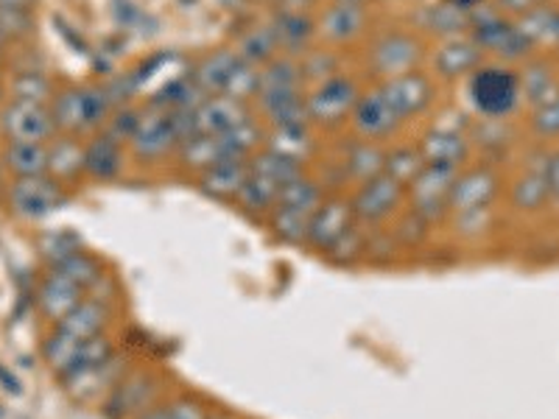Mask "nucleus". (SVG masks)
I'll list each match as a JSON object with an SVG mask.
<instances>
[{"mask_svg":"<svg viewBox=\"0 0 559 419\" xmlns=\"http://www.w3.org/2000/svg\"><path fill=\"white\" fill-rule=\"evenodd\" d=\"M299 68H302V79H311V82L322 84L328 79L338 76V57L333 51H306L299 59Z\"/></svg>","mask_w":559,"mask_h":419,"instance_id":"42","label":"nucleus"},{"mask_svg":"<svg viewBox=\"0 0 559 419\" xmlns=\"http://www.w3.org/2000/svg\"><path fill=\"white\" fill-rule=\"evenodd\" d=\"M238 62V51H216V53H207L204 59H199L197 68H193L191 79L199 89H202L204 96H224L227 93V84L236 73Z\"/></svg>","mask_w":559,"mask_h":419,"instance_id":"28","label":"nucleus"},{"mask_svg":"<svg viewBox=\"0 0 559 419\" xmlns=\"http://www.w3.org/2000/svg\"><path fill=\"white\" fill-rule=\"evenodd\" d=\"M551 202V191L546 182V163L537 171H526L512 184V207L521 213H537Z\"/></svg>","mask_w":559,"mask_h":419,"instance_id":"33","label":"nucleus"},{"mask_svg":"<svg viewBox=\"0 0 559 419\" xmlns=\"http://www.w3.org/2000/svg\"><path fill=\"white\" fill-rule=\"evenodd\" d=\"M154 378L148 372H127L121 381L115 383L112 392L104 400V411L112 419H138L140 414L157 406L154 400Z\"/></svg>","mask_w":559,"mask_h":419,"instance_id":"18","label":"nucleus"},{"mask_svg":"<svg viewBox=\"0 0 559 419\" xmlns=\"http://www.w3.org/2000/svg\"><path fill=\"white\" fill-rule=\"evenodd\" d=\"M272 32L277 37L283 57H297L308 51V43L317 37V20L306 12H277L272 20Z\"/></svg>","mask_w":559,"mask_h":419,"instance_id":"27","label":"nucleus"},{"mask_svg":"<svg viewBox=\"0 0 559 419\" xmlns=\"http://www.w3.org/2000/svg\"><path fill=\"white\" fill-rule=\"evenodd\" d=\"M236 51L243 62H252V64H258V68L269 64L272 59L283 57V53H280L277 37H274V32H272V23H269V26L249 28V32L238 39Z\"/></svg>","mask_w":559,"mask_h":419,"instance_id":"35","label":"nucleus"},{"mask_svg":"<svg viewBox=\"0 0 559 419\" xmlns=\"http://www.w3.org/2000/svg\"><path fill=\"white\" fill-rule=\"evenodd\" d=\"M39 252L48 261V266H59L62 261H68L70 254L82 252V241L70 229H59V232H48V236L39 238Z\"/></svg>","mask_w":559,"mask_h":419,"instance_id":"41","label":"nucleus"},{"mask_svg":"<svg viewBox=\"0 0 559 419\" xmlns=\"http://www.w3.org/2000/svg\"><path fill=\"white\" fill-rule=\"evenodd\" d=\"M64 204H68V193H64L62 182L48 173L14 179L9 188V207L20 218H45L62 210Z\"/></svg>","mask_w":559,"mask_h":419,"instance_id":"13","label":"nucleus"},{"mask_svg":"<svg viewBox=\"0 0 559 419\" xmlns=\"http://www.w3.org/2000/svg\"><path fill=\"white\" fill-rule=\"evenodd\" d=\"M426 28L442 37H459L462 32H471V12H464L453 0H442L437 7L426 9Z\"/></svg>","mask_w":559,"mask_h":419,"instance_id":"38","label":"nucleus"},{"mask_svg":"<svg viewBox=\"0 0 559 419\" xmlns=\"http://www.w3.org/2000/svg\"><path fill=\"white\" fill-rule=\"evenodd\" d=\"M82 344H84L82 338L70 336V333L59 331V327L51 333V336H45L43 358H45V363L51 367V372L59 378V381H62L70 369H73V363H76Z\"/></svg>","mask_w":559,"mask_h":419,"instance_id":"34","label":"nucleus"},{"mask_svg":"<svg viewBox=\"0 0 559 419\" xmlns=\"http://www.w3.org/2000/svg\"><path fill=\"white\" fill-rule=\"evenodd\" d=\"M481 48H478L471 34L467 37H448L433 51V68L442 79H459L471 76L473 70L481 68Z\"/></svg>","mask_w":559,"mask_h":419,"instance_id":"23","label":"nucleus"},{"mask_svg":"<svg viewBox=\"0 0 559 419\" xmlns=\"http://www.w3.org/2000/svg\"><path fill=\"white\" fill-rule=\"evenodd\" d=\"M263 143H266V132L252 118L238 129H229L222 134H191L179 146L177 157L185 168L202 173L210 166L224 163V159H249Z\"/></svg>","mask_w":559,"mask_h":419,"instance_id":"1","label":"nucleus"},{"mask_svg":"<svg viewBox=\"0 0 559 419\" xmlns=\"http://www.w3.org/2000/svg\"><path fill=\"white\" fill-rule=\"evenodd\" d=\"M419 59H423V45L414 34L406 32L381 34L369 48V68L381 82L412 73L417 70Z\"/></svg>","mask_w":559,"mask_h":419,"instance_id":"15","label":"nucleus"},{"mask_svg":"<svg viewBox=\"0 0 559 419\" xmlns=\"http://www.w3.org/2000/svg\"><path fill=\"white\" fill-rule=\"evenodd\" d=\"M7 43V32H3V28H0V45Z\"/></svg>","mask_w":559,"mask_h":419,"instance_id":"51","label":"nucleus"},{"mask_svg":"<svg viewBox=\"0 0 559 419\" xmlns=\"http://www.w3.org/2000/svg\"><path fill=\"white\" fill-rule=\"evenodd\" d=\"M501 7L515 14H526L532 12L534 7H540V0H501Z\"/></svg>","mask_w":559,"mask_h":419,"instance_id":"47","label":"nucleus"},{"mask_svg":"<svg viewBox=\"0 0 559 419\" xmlns=\"http://www.w3.org/2000/svg\"><path fill=\"white\" fill-rule=\"evenodd\" d=\"M0 132L7 134L9 143H48L59 134L48 104L17 98L0 109Z\"/></svg>","mask_w":559,"mask_h":419,"instance_id":"12","label":"nucleus"},{"mask_svg":"<svg viewBox=\"0 0 559 419\" xmlns=\"http://www.w3.org/2000/svg\"><path fill=\"white\" fill-rule=\"evenodd\" d=\"M207 419H236V417H233V414H227V411H210Z\"/></svg>","mask_w":559,"mask_h":419,"instance_id":"50","label":"nucleus"},{"mask_svg":"<svg viewBox=\"0 0 559 419\" xmlns=\"http://www.w3.org/2000/svg\"><path fill=\"white\" fill-rule=\"evenodd\" d=\"M532 129L540 137H559V96L543 107H534Z\"/></svg>","mask_w":559,"mask_h":419,"instance_id":"44","label":"nucleus"},{"mask_svg":"<svg viewBox=\"0 0 559 419\" xmlns=\"http://www.w3.org/2000/svg\"><path fill=\"white\" fill-rule=\"evenodd\" d=\"M109 319H112V306H109V299L96 297V294H87V297H84L82 302H79V306L57 324V327L59 331L70 333V336L87 342V338H96L107 331Z\"/></svg>","mask_w":559,"mask_h":419,"instance_id":"25","label":"nucleus"},{"mask_svg":"<svg viewBox=\"0 0 559 419\" xmlns=\"http://www.w3.org/2000/svg\"><path fill=\"white\" fill-rule=\"evenodd\" d=\"M185 140L182 118L166 107L152 104L140 112V121L129 137V152L138 163H163L168 154H177Z\"/></svg>","mask_w":559,"mask_h":419,"instance_id":"4","label":"nucleus"},{"mask_svg":"<svg viewBox=\"0 0 559 419\" xmlns=\"http://www.w3.org/2000/svg\"><path fill=\"white\" fill-rule=\"evenodd\" d=\"M112 93L104 87H68L57 93L51 101L53 123L59 134H96L107 127V118L112 115Z\"/></svg>","mask_w":559,"mask_h":419,"instance_id":"3","label":"nucleus"},{"mask_svg":"<svg viewBox=\"0 0 559 419\" xmlns=\"http://www.w3.org/2000/svg\"><path fill=\"white\" fill-rule=\"evenodd\" d=\"M3 163L17 179L43 177L48 173V143H9Z\"/></svg>","mask_w":559,"mask_h":419,"instance_id":"32","label":"nucleus"},{"mask_svg":"<svg viewBox=\"0 0 559 419\" xmlns=\"http://www.w3.org/2000/svg\"><path fill=\"white\" fill-rule=\"evenodd\" d=\"M546 182H548V191H551V199L559 202V152L546 157Z\"/></svg>","mask_w":559,"mask_h":419,"instance_id":"46","label":"nucleus"},{"mask_svg":"<svg viewBox=\"0 0 559 419\" xmlns=\"http://www.w3.org/2000/svg\"><path fill=\"white\" fill-rule=\"evenodd\" d=\"M518 79H521V96H526L534 107H543L559 96V82L546 62L526 64V70L518 73Z\"/></svg>","mask_w":559,"mask_h":419,"instance_id":"36","label":"nucleus"},{"mask_svg":"<svg viewBox=\"0 0 559 419\" xmlns=\"http://www.w3.org/2000/svg\"><path fill=\"white\" fill-rule=\"evenodd\" d=\"M467 98L481 118L501 121L521 101V79L503 64H481L471 73Z\"/></svg>","mask_w":559,"mask_h":419,"instance_id":"5","label":"nucleus"},{"mask_svg":"<svg viewBox=\"0 0 559 419\" xmlns=\"http://www.w3.org/2000/svg\"><path fill=\"white\" fill-rule=\"evenodd\" d=\"M51 268H59L62 274H68V277L73 279L76 286H82L87 294L96 291V288L102 286V279H104L102 263H98L93 254L84 252V249H82V252H76V254H70L68 261H62L59 266H51Z\"/></svg>","mask_w":559,"mask_h":419,"instance_id":"39","label":"nucleus"},{"mask_svg":"<svg viewBox=\"0 0 559 419\" xmlns=\"http://www.w3.org/2000/svg\"><path fill=\"white\" fill-rule=\"evenodd\" d=\"M423 166H426V159L419 154V146L386 148V166H383V173H389L392 179L406 184V188L408 182L423 171Z\"/></svg>","mask_w":559,"mask_h":419,"instance_id":"40","label":"nucleus"},{"mask_svg":"<svg viewBox=\"0 0 559 419\" xmlns=\"http://www.w3.org/2000/svg\"><path fill=\"white\" fill-rule=\"evenodd\" d=\"M182 118L185 140L191 134H222L229 129H238L241 123L252 121L249 104L236 101L227 96H210L199 104L193 112H177ZM182 140V143H185Z\"/></svg>","mask_w":559,"mask_h":419,"instance_id":"14","label":"nucleus"},{"mask_svg":"<svg viewBox=\"0 0 559 419\" xmlns=\"http://www.w3.org/2000/svg\"><path fill=\"white\" fill-rule=\"evenodd\" d=\"M0 98H3V84H0Z\"/></svg>","mask_w":559,"mask_h":419,"instance_id":"52","label":"nucleus"},{"mask_svg":"<svg viewBox=\"0 0 559 419\" xmlns=\"http://www.w3.org/2000/svg\"><path fill=\"white\" fill-rule=\"evenodd\" d=\"M364 89L358 82L347 73L328 79L322 84H313L306 93V112L311 127H338V123L349 121V115L356 109L358 98Z\"/></svg>","mask_w":559,"mask_h":419,"instance_id":"7","label":"nucleus"},{"mask_svg":"<svg viewBox=\"0 0 559 419\" xmlns=\"http://www.w3.org/2000/svg\"><path fill=\"white\" fill-rule=\"evenodd\" d=\"M0 7L3 9H28L32 7V0H0Z\"/></svg>","mask_w":559,"mask_h":419,"instance_id":"49","label":"nucleus"},{"mask_svg":"<svg viewBox=\"0 0 559 419\" xmlns=\"http://www.w3.org/2000/svg\"><path fill=\"white\" fill-rule=\"evenodd\" d=\"M459 177V168L445 166H423V171L408 182L406 202L408 213L419 216L426 224H437L448 218V202H451L453 182Z\"/></svg>","mask_w":559,"mask_h":419,"instance_id":"8","label":"nucleus"},{"mask_svg":"<svg viewBox=\"0 0 559 419\" xmlns=\"http://www.w3.org/2000/svg\"><path fill=\"white\" fill-rule=\"evenodd\" d=\"M138 419H174V417H171V411H168L166 403H157V406H152L148 411L140 414Z\"/></svg>","mask_w":559,"mask_h":419,"instance_id":"48","label":"nucleus"},{"mask_svg":"<svg viewBox=\"0 0 559 419\" xmlns=\"http://www.w3.org/2000/svg\"><path fill=\"white\" fill-rule=\"evenodd\" d=\"M322 202L324 188H319L317 179H311L308 173L288 182L280 191L277 204L266 218L272 236L283 243H292V247H302L308 236V224H311L313 213Z\"/></svg>","mask_w":559,"mask_h":419,"instance_id":"2","label":"nucleus"},{"mask_svg":"<svg viewBox=\"0 0 559 419\" xmlns=\"http://www.w3.org/2000/svg\"><path fill=\"white\" fill-rule=\"evenodd\" d=\"M383 166H386V148H383V143H369V140H356L342 159L344 179L356 182V188L369 179L381 177Z\"/></svg>","mask_w":559,"mask_h":419,"instance_id":"29","label":"nucleus"},{"mask_svg":"<svg viewBox=\"0 0 559 419\" xmlns=\"http://www.w3.org/2000/svg\"><path fill=\"white\" fill-rule=\"evenodd\" d=\"M123 146L109 132H96L84 146V173L96 182H115L123 173Z\"/></svg>","mask_w":559,"mask_h":419,"instance_id":"22","label":"nucleus"},{"mask_svg":"<svg viewBox=\"0 0 559 419\" xmlns=\"http://www.w3.org/2000/svg\"><path fill=\"white\" fill-rule=\"evenodd\" d=\"M471 37L481 48V53H492V57L503 59V62H515V59L528 57L532 45L523 37L518 23L503 17L501 12L489 7H478L471 14Z\"/></svg>","mask_w":559,"mask_h":419,"instance_id":"6","label":"nucleus"},{"mask_svg":"<svg viewBox=\"0 0 559 419\" xmlns=\"http://www.w3.org/2000/svg\"><path fill=\"white\" fill-rule=\"evenodd\" d=\"M349 204H353L356 222L361 227H383L406 204V184H401L397 179L389 177V173H381V177L358 184L356 193L349 196Z\"/></svg>","mask_w":559,"mask_h":419,"instance_id":"10","label":"nucleus"},{"mask_svg":"<svg viewBox=\"0 0 559 419\" xmlns=\"http://www.w3.org/2000/svg\"><path fill=\"white\" fill-rule=\"evenodd\" d=\"M419 154L428 166H445L462 171L471 157V137L459 132V127H433L426 137L419 140Z\"/></svg>","mask_w":559,"mask_h":419,"instance_id":"21","label":"nucleus"},{"mask_svg":"<svg viewBox=\"0 0 559 419\" xmlns=\"http://www.w3.org/2000/svg\"><path fill=\"white\" fill-rule=\"evenodd\" d=\"M84 297H87V291H84L82 286H76L68 274H62L59 268H48V274L39 279L34 302H37L39 313H43L48 322L59 324Z\"/></svg>","mask_w":559,"mask_h":419,"instance_id":"20","label":"nucleus"},{"mask_svg":"<svg viewBox=\"0 0 559 419\" xmlns=\"http://www.w3.org/2000/svg\"><path fill=\"white\" fill-rule=\"evenodd\" d=\"M14 98L17 101H37V104H48V98L53 96L51 82L43 76V73H20L14 79Z\"/></svg>","mask_w":559,"mask_h":419,"instance_id":"43","label":"nucleus"},{"mask_svg":"<svg viewBox=\"0 0 559 419\" xmlns=\"http://www.w3.org/2000/svg\"><path fill=\"white\" fill-rule=\"evenodd\" d=\"M247 177L249 159H224L218 166H210L207 171L199 173L197 184L204 196L216 199V202H236Z\"/></svg>","mask_w":559,"mask_h":419,"instance_id":"24","label":"nucleus"},{"mask_svg":"<svg viewBox=\"0 0 559 419\" xmlns=\"http://www.w3.org/2000/svg\"><path fill=\"white\" fill-rule=\"evenodd\" d=\"M266 148L277 154H286V157L299 159V163H306L308 152L313 148V137H311V127H286V129H269L266 132Z\"/></svg>","mask_w":559,"mask_h":419,"instance_id":"37","label":"nucleus"},{"mask_svg":"<svg viewBox=\"0 0 559 419\" xmlns=\"http://www.w3.org/2000/svg\"><path fill=\"white\" fill-rule=\"evenodd\" d=\"M349 127L356 132L358 140H369V143H386L397 129L403 127L401 115L394 112L392 104L381 93V87L364 89L358 98L356 109L349 115Z\"/></svg>","mask_w":559,"mask_h":419,"instance_id":"16","label":"nucleus"},{"mask_svg":"<svg viewBox=\"0 0 559 419\" xmlns=\"http://www.w3.org/2000/svg\"><path fill=\"white\" fill-rule=\"evenodd\" d=\"M84 173V146L73 134H57L48 140V177L70 182Z\"/></svg>","mask_w":559,"mask_h":419,"instance_id":"30","label":"nucleus"},{"mask_svg":"<svg viewBox=\"0 0 559 419\" xmlns=\"http://www.w3.org/2000/svg\"><path fill=\"white\" fill-rule=\"evenodd\" d=\"M358 227L356 213H353V204L344 196H324V202L319 204V210L313 213L311 224H308V236L302 247H308L311 252L322 254V258H331L353 229Z\"/></svg>","mask_w":559,"mask_h":419,"instance_id":"11","label":"nucleus"},{"mask_svg":"<svg viewBox=\"0 0 559 419\" xmlns=\"http://www.w3.org/2000/svg\"><path fill=\"white\" fill-rule=\"evenodd\" d=\"M378 87L386 96V101L392 104L394 112L401 115L403 123L408 118L426 115L433 107V101H437V84L423 70H412V73H403V76L378 82Z\"/></svg>","mask_w":559,"mask_h":419,"instance_id":"17","label":"nucleus"},{"mask_svg":"<svg viewBox=\"0 0 559 419\" xmlns=\"http://www.w3.org/2000/svg\"><path fill=\"white\" fill-rule=\"evenodd\" d=\"M280 191H283V184H280L277 179L269 177L261 168L249 166V177L247 182H243L241 193H238L236 204L247 213V216L263 218V222H266L269 213H272L274 204H277Z\"/></svg>","mask_w":559,"mask_h":419,"instance_id":"26","label":"nucleus"},{"mask_svg":"<svg viewBox=\"0 0 559 419\" xmlns=\"http://www.w3.org/2000/svg\"><path fill=\"white\" fill-rule=\"evenodd\" d=\"M367 20L364 0H333L317 20V34L331 45L353 43L367 32Z\"/></svg>","mask_w":559,"mask_h":419,"instance_id":"19","label":"nucleus"},{"mask_svg":"<svg viewBox=\"0 0 559 419\" xmlns=\"http://www.w3.org/2000/svg\"><path fill=\"white\" fill-rule=\"evenodd\" d=\"M518 28H521L523 37L528 39V45H532V48H537V45L557 48L559 45V9L557 7H534L532 12H526L518 17Z\"/></svg>","mask_w":559,"mask_h":419,"instance_id":"31","label":"nucleus"},{"mask_svg":"<svg viewBox=\"0 0 559 419\" xmlns=\"http://www.w3.org/2000/svg\"><path fill=\"white\" fill-rule=\"evenodd\" d=\"M498 191H501V177H498L496 168H462L456 182H453L451 202H448V218L459 222V218L487 216L492 202H496Z\"/></svg>","mask_w":559,"mask_h":419,"instance_id":"9","label":"nucleus"},{"mask_svg":"<svg viewBox=\"0 0 559 419\" xmlns=\"http://www.w3.org/2000/svg\"><path fill=\"white\" fill-rule=\"evenodd\" d=\"M168 411H171L174 419H207L210 411L199 397L193 394H177L171 400H166Z\"/></svg>","mask_w":559,"mask_h":419,"instance_id":"45","label":"nucleus"}]
</instances>
